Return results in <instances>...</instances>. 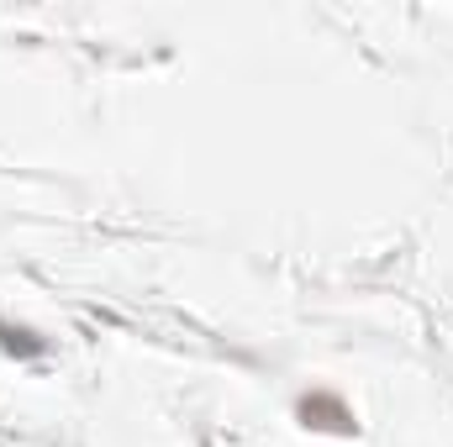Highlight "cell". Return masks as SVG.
Masks as SVG:
<instances>
[{"label":"cell","instance_id":"cell-1","mask_svg":"<svg viewBox=\"0 0 453 447\" xmlns=\"http://www.w3.org/2000/svg\"><path fill=\"white\" fill-rule=\"evenodd\" d=\"M301 416H306V427H327V432H353V411L333 400V395H311V400H301Z\"/></svg>","mask_w":453,"mask_h":447}]
</instances>
